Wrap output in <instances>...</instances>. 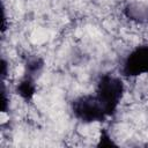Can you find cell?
<instances>
[{
	"mask_svg": "<svg viewBox=\"0 0 148 148\" xmlns=\"http://www.w3.org/2000/svg\"><path fill=\"white\" fill-rule=\"evenodd\" d=\"M16 91L23 99L25 101L31 99L36 92V84H35L34 77L25 75V77L17 84Z\"/></svg>",
	"mask_w": 148,
	"mask_h": 148,
	"instance_id": "277c9868",
	"label": "cell"
},
{
	"mask_svg": "<svg viewBox=\"0 0 148 148\" xmlns=\"http://www.w3.org/2000/svg\"><path fill=\"white\" fill-rule=\"evenodd\" d=\"M43 67V61L40 59H34V60H30L28 64H27V75L28 76H31L34 77V75L39 72V69Z\"/></svg>",
	"mask_w": 148,
	"mask_h": 148,
	"instance_id": "5b68a950",
	"label": "cell"
},
{
	"mask_svg": "<svg viewBox=\"0 0 148 148\" xmlns=\"http://www.w3.org/2000/svg\"><path fill=\"white\" fill-rule=\"evenodd\" d=\"M121 73L127 77H135L148 73V45L136 46L123 62Z\"/></svg>",
	"mask_w": 148,
	"mask_h": 148,
	"instance_id": "3957f363",
	"label": "cell"
},
{
	"mask_svg": "<svg viewBox=\"0 0 148 148\" xmlns=\"http://www.w3.org/2000/svg\"><path fill=\"white\" fill-rule=\"evenodd\" d=\"M123 95L124 83L119 77L112 74H104L99 77L95 96L102 105L106 117H111L116 113Z\"/></svg>",
	"mask_w": 148,
	"mask_h": 148,
	"instance_id": "6da1fadb",
	"label": "cell"
},
{
	"mask_svg": "<svg viewBox=\"0 0 148 148\" xmlns=\"http://www.w3.org/2000/svg\"><path fill=\"white\" fill-rule=\"evenodd\" d=\"M7 110V97H6V91L2 88V112H6Z\"/></svg>",
	"mask_w": 148,
	"mask_h": 148,
	"instance_id": "52a82bcc",
	"label": "cell"
},
{
	"mask_svg": "<svg viewBox=\"0 0 148 148\" xmlns=\"http://www.w3.org/2000/svg\"><path fill=\"white\" fill-rule=\"evenodd\" d=\"M98 147H111V146H116V143L112 141V139L110 138L109 133L103 130L101 132V136H99V142L97 145Z\"/></svg>",
	"mask_w": 148,
	"mask_h": 148,
	"instance_id": "8992f818",
	"label": "cell"
},
{
	"mask_svg": "<svg viewBox=\"0 0 148 148\" xmlns=\"http://www.w3.org/2000/svg\"><path fill=\"white\" fill-rule=\"evenodd\" d=\"M74 116L83 123L104 121L106 114L95 95H82L72 102Z\"/></svg>",
	"mask_w": 148,
	"mask_h": 148,
	"instance_id": "7a4b0ae2",
	"label": "cell"
},
{
	"mask_svg": "<svg viewBox=\"0 0 148 148\" xmlns=\"http://www.w3.org/2000/svg\"><path fill=\"white\" fill-rule=\"evenodd\" d=\"M1 67H2L1 74H2V76H5V75L7 74V62H6V60H5V59H2V60H1Z\"/></svg>",
	"mask_w": 148,
	"mask_h": 148,
	"instance_id": "ba28073f",
	"label": "cell"
}]
</instances>
